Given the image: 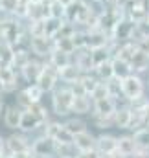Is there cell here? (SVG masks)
I'll return each mask as SVG.
<instances>
[{"label": "cell", "mask_w": 149, "mask_h": 158, "mask_svg": "<svg viewBox=\"0 0 149 158\" xmlns=\"http://www.w3.org/2000/svg\"><path fill=\"white\" fill-rule=\"evenodd\" d=\"M144 92H146V86H144V81L138 74L133 72L127 77L121 79V98H125L129 103L142 99Z\"/></svg>", "instance_id": "cell-2"}, {"label": "cell", "mask_w": 149, "mask_h": 158, "mask_svg": "<svg viewBox=\"0 0 149 158\" xmlns=\"http://www.w3.org/2000/svg\"><path fill=\"white\" fill-rule=\"evenodd\" d=\"M57 81H59V70L46 61L42 64V70H40V74H39V77L35 83L39 85V88L46 94V92H53L55 90Z\"/></svg>", "instance_id": "cell-4"}, {"label": "cell", "mask_w": 149, "mask_h": 158, "mask_svg": "<svg viewBox=\"0 0 149 158\" xmlns=\"http://www.w3.org/2000/svg\"><path fill=\"white\" fill-rule=\"evenodd\" d=\"M24 92H26V96L32 99V103H39V101H40V98H42V94H44V92L39 88L37 83H30V85L24 88Z\"/></svg>", "instance_id": "cell-32"}, {"label": "cell", "mask_w": 149, "mask_h": 158, "mask_svg": "<svg viewBox=\"0 0 149 158\" xmlns=\"http://www.w3.org/2000/svg\"><path fill=\"white\" fill-rule=\"evenodd\" d=\"M79 85H81V90H83V94H92L94 92V88L100 85V79L96 74H92V72H87V74H83L81 79H79Z\"/></svg>", "instance_id": "cell-25"}, {"label": "cell", "mask_w": 149, "mask_h": 158, "mask_svg": "<svg viewBox=\"0 0 149 158\" xmlns=\"http://www.w3.org/2000/svg\"><path fill=\"white\" fill-rule=\"evenodd\" d=\"M53 39L46 35H33L30 37V52L35 53L37 57H48L53 50Z\"/></svg>", "instance_id": "cell-7"}, {"label": "cell", "mask_w": 149, "mask_h": 158, "mask_svg": "<svg viewBox=\"0 0 149 158\" xmlns=\"http://www.w3.org/2000/svg\"><path fill=\"white\" fill-rule=\"evenodd\" d=\"M53 46L59 48V50H63V52H68L72 55H74V52H75V44H74L72 37H55L53 39Z\"/></svg>", "instance_id": "cell-29"}, {"label": "cell", "mask_w": 149, "mask_h": 158, "mask_svg": "<svg viewBox=\"0 0 149 158\" xmlns=\"http://www.w3.org/2000/svg\"><path fill=\"white\" fill-rule=\"evenodd\" d=\"M30 149H32V143L28 142V138L24 134H11L9 138H6V151L9 155L30 151Z\"/></svg>", "instance_id": "cell-12"}, {"label": "cell", "mask_w": 149, "mask_h": 158, "mask_svg": "<svg viewBox=\"0 0 149 158\" xmlns=\"http://www.w3.org/2000/svg\"><path fill=\"white\" fill-rule=\"evenodd\" d=\"M134 44H136V48L140 52H144V53L149 55V35H142L138 40H134Z\"/></svg>", "instance_id": "cell-36"}, {"label": "cell", "mask_w": 149, "mask_h": 158, "mask_svg": "<svg viewBox=\"0 0 149 158\" xmlns=\"http://www.w3.org/2000/svg\"><path fill=\"white\" fill-rule=\"evenodd\" d=\"M4 153H7V151H6V140L0 136V155H4Z\"/></svg>", "instance_id": "cell-40"}, {"label": "cell", "mask_w": 149, "mask_h": 158, "mask_svg": "<svg viewBox=\"0 0 149 158\" xmlns=\"http://www.w3.org/2000/svg\"><path fill=\"white\" fill-rule=\"evenodd\" d=\"M107 83V88H109V94H111V98H120L121 96V79L120 77H111L109 81H105Z\"/></svg>", "instance_id": "cell-31"}, {"label": "cell", "mask_w": 149, "mask_h": 158, "mask_svg": "<svg viewBox=\"0 0 149 158\" xmlns=\"http://www.w3.org/2000/svg\"><path fill=\"white\" fill-rule=\"evenodd\" d=\"M24 109L19 105H11L4 110V125L7 129H19L20 127V119H22Z\"/></svg>", "instance_id": "cell-14"}, {"label": "cell", "mask_w": 149, "mask_h": 158, "mask_svg": "<svg viewBox=\"0 0 149 158\" xmlns=\"http://www.w3.org/2000/svg\"><path fill=\"white\" fill-rule=\"evenodd\" d=\"M74 143H75V147H77L83 155H92V153H96V136L90 134L88 131L75 134L74 136Z\"/></svg>", "instance_id": "cell-11"}, {"label": "cell", "mask_w": 149, "mask_h": 158, "mask_svg": "<svg viewBox=\"0 0 149 158\" xmlns=\"http://www.w3.org/2000/svg\"><path fill=\"white\" fill-rule=\"evenodd\" d=\"M4 37V17L0 19V39Z\"/></svg>", "instance_id": "cell-42"}, {"label": "cell", "mask_w": 149, "mask_h": 158, "mask_svg": "<svg viewBox=\"0 0 149 158\" xmlns=\"http://www.w3.org/2000/svg\"><path fill=\"white\" fill-rule=\"evenodd\" d=\"M0 94H4V86H2V79H0Z\"/></svg>", "instance_id": "cell-46"}, {"label": "cell", "mask_w": 149, "mask_h": 158, "mask_svg": "<svg viewBox=\"0 0 149 158\" xmlns=\"http://www.w3.org/2000/svg\"><path fill=\"white\" fill-rule=\"evenodd\" d=\"M65 127L72 132V134H79V132H85V131H88L87 129V123L83 121L81 118H70V119H66L65 121Z\"/></svg>", "instance_id": "cell-30"}, {"label": "cell", "mask_w": 149, "mask_h": 158, "mask_svg": "<svg viewBox=\"0 0 149 158\" xmlns=\"http://www.w3.org/2000/svg\"><path fill=\"white\" fill-rule=\"evenodd\" d=\"M138 147H136V142H134V138L133 136H120L118 138V149H116V153H120L121 156L125 158H131L134 155V151H136Z\"/></svg>", "instance_id": "cell-20"}, {"label": "cell", "mask_w": 149, "mask_h": 158, "mask_svg": "<svg viewBox=\"0 0 149 158\" xmlns=\"http://www.w3.org/2000/svg\"><path fill=\"white\" fill-rule=\"evenodd\" d=\"M4 110H6V105H4V98H2V94H0V116H2Z\"/></svg>", "instance_id": "cell-41"}, {"label": "cell", "mask_w": 149, "mask_h": 158, "mask_svg": "<svg viewBox=\"0 0 149 158\" xmlns=\"http://www.w3.org/2000/svg\"><path fill=\"white\" fill-rule=\"evenodd\" d=\"M112 70H114V76L120 79H123V77H127L129 74H133V68H131L129 61L120 59V57H112Z\"/></svg>", "instance_id": "cell-24"}, {"label": "cell", "mask_w": 149, "mask_h": 158, "mask_svg": "<svg viewBox=\"0 0 149 158\" xmlns=\"http://www.w3.org/2000/svg\"><path fill=\"white\" fill-rule=\"evenodd\" d=\"M0 158H11V155L9 153H4V155H0Z\"/></svg>", "instance_id": "cell-45"}, {"label": "cell", "mask_w": 149, "mask_h": 158, "mask_svg": "<svg viewBox=\"0 0 149 158\" xmlns=\"http://www.w3.org/2000/svg\"><path fill=\"white\" fill-rule=\"evenodd\" d=\"M131 158H149V149H140V147H138Z\"/></svg>", "instance_id": "cell-38"}, {"label": "cell", "mask_w": 149, "mask_h": 158, "mask_svg": "<svg viewBox=\"0 0 149 158\" xmlns=\"http://www.w3.org/2000/svg\"><path fill=\"white\" fill-rule=\"evenodd\" d=\"M72 61H74V59H72V53L63 52V50H59V48H53V50H52V53L48 55V63H50V64H53L57 70H61V68L68 66Z\"/></svg>", "instance_id": "cell-18"}, {"label": "cell", "mask_w": 149, "mask_h": 158, "mask_svg": "<svg viewBox=\"0 0 149 158\" xmlns=\"http://www.w3.org/2000/svg\"><path fill=\"white\" fill-rule=\"evenodd\" d=\"M94 119V125L98 129H109V127H114V116L112 118H100V116H92Z\"/></svg>", "instance_id": "cell-35"}, {"label": "cell", "mask_w": 149, "mask_h": 158, "mask_svg": "<svg viewBox=\"0 0 149 158\" xmlns=\"http://www.w3.org/2000/svg\"><path fill=\"white\" fill-rule=\"evenodd\" d=\"M142 112H144V127H149V99L146 101V105H144Z\"/></svg>", "instance_id": "cell-39"}, {"label": "cell", "mask_w": 149, "mask_h": 158, "mask_svg": "<svg viewBox=\"0 0 149 158\" xmlns=\"http://www.w3.org/2000/svg\"><path fill=\"white\" fill-rule=\"evenodd\" d=\"M55 149H57L55 140L50 138V136H46V134L39 136V138H35V140L32 142V151H33V155H35L37 158L55 156Z\"/></svg>", "instance_id": "cell-6"}, {"label": "cell", "mask_w": 149, "mask_h": 158, "mask_svg": "<svg viewBox=\"0 0 149 158\" xmlns=\"http://www.w3.org/2000/svg\"><path fill=\"white\" fill-rule=\"evenodd\" d=\"M129 121H131V107H118L114 112V127L129 129Z\"/></svg>", "instance_id": "cell-22"}, {"label": "cell", "mask_w": 149, "mask_h": 158, "mask_svg": "<svg viewBox=\"0 0 149 158\" xmlns=\"http://www.w3.org/2000/svg\"><path fill=\"white\" fill-rule=\"evenodd\" d=\"M11 158H37L33 155V151L30 149V151H22V153H15V155H11Z\"/></svg>", "instance_id": "cell-37"}, {"label": "cell", "mask_w": 149, "mask_h": 158, "mask_svg": "<svg viewBox=\"0 0 149 158\" xmlns=\"http://www.w3.org/2000/svg\"><path fill=\"white\" fill-rule=\"evenodd\" d=\"M111 94H109V88H107V83L105 81H100V85L94 88V92L90 94V98H92V101H96V99H103V98H109Z\"/></svg>", "instance_id": "cell-33"}, {"label": "cell", "mask_w": 149, "mask_h": 158, "mask_svg": "<svg viewBox=\"0 0 149 158\" xmlns=\"http://www.w3.org/2000/svg\"><path fill=\"white\" fill-rule=\"evenodd\" d=\"M55 156L57 158H81L83 153L75 147V143H57L55 149Z\"/></svg>", "instance_id": "cell-21"}, {"label": "cell", "mask_w": 149, "mask_h": 158, "mask_svg": "<svg viewBox=\"0 0 149 158\" xmlns=\"http://www.w3.org/2000/svg\"><path fill=\"white\" fill-rule=\"evenodd\" d=\"M42 125H44V121L39 118L32 109H26L22 112V119H20L19 131H22V132H33V131H37L39 127H42Z\"/></svg>", "instance_id": "cell-13"}, {"label": "cell", "mask_w": 149, "mask_h": 158, "mask_svg": "<svg viewBox=\"0 0 149 158\" xmlns=\"http://www.w3.org/2000/svg\"><path fill=\"white\" fill-rule=\"evenodd\" d=\"M118 109V103L114 98H103V99H96L92 101V116H100V118H112L114 112Z\"/></svg>", "instance_id": "cell-8"}, {"label": "cell", "mask_w": 149, "mask_h": 158, "mask_svg": "<svg viewBox=\"0 0 149 158\" xmlns=\"http://www.w3.org/2000/svg\"><path fill=\"white\" fill-rule=\"evenodd\" d=\"M134 142H136V147L140 149H149V127H142V129H136L134 134H133Z\"/></svg>", "instance_id": "cell-28"}, {"label": "cell", "mask_w": 149, "mask_h": 158, "mask_svg": "<svg viewBox=\"0 0 149 158\" xmlns=\"http://www.w3.org/2000/svg\"><path fill=\"white\" fill-rule=\"evenodd\" d=\"M48 17H55V19H66V6L61 4L59 0H52L48 4Z\"/></svg>", "instance_id": "cell-27"}, {"label": "cell", "mask_w": 149, "mask_h": 158, "mask_svg": "<svg viewBox=\"0 0 149 158\" xmlns=\"http://www.w3.org/2000/svg\"><path fill=\"white\" fill-rule=\"evenodd\" d=\"M65 19H55V17H46L44 19V35L50 39H55L61 26H63Z\"/></svg>", "instance_id": "cell-23"}, {"label": "cell", "mask_w": 149, "mask_h": 158, "mask_svg": "<svg viewBox=\"0 0 149 158\" xmlns=\"http://www.w3.org/2000/svg\"><path fill=\"white\" fill-rule=\"evenodd\" d=\"M94 74L98 76L100 81H109L111 77H114V70H112V59L111 61H105L101 63L100 66L94 68Z\"/></svg>", "instance_id": "cell-26"}, {"label": "cell", "mask_w": 149, "mask_h": 158, "mask_svg": "<svg viewBox=\"0 0 149 158\" xmlns=\"http://www.w3.org/2000/svg\"><path fill=\"white\" fill-rule=\"evenodd\" d=\"M0 79H2L4 92H15L19 88V76L13 66L0 64Z\"/></svg>", "instance_id": "cell-9"}, {"label": "cell", "mask_w": 149, "mask_h": 158, "mask_svg": "<svg viewBox=\"0 0 149 158\" xmlns=\"http://www.w3.org/2000/svg\"><path fill=\"white\" fill-rule=\"evenodd\" d=\"M42 64H44V63H40L37 59H30V61L20 68L22 79H26L28 83H35L37 77H39V74H40V70H42Z\"/></svg>", "instance_id": "cell-15"}, {"label": "cell", "mask_w": 149, "mask_h": 158, "mask_svg": "<svg viewBox=\"0 0 149 158\" xmlns=\"http://www.w3.org/2000/svg\"><path fill=\"white\" fill-rule=\"evenodd\" d=\"M129 64H131V68H133L134 74H142V72L149 70V55L144 53V52H140V50L136 48V52H134L133 57L129 59Z\"/></svg>", "instance_id": "cell-19"}, {"label": "cell", "mask_w": 149, "mask_h": 158, "mask_svg": "<svg viewBox=\"0 0 149 158\" xmlns=\"http://www.w3.org/2000/svg\"><path fill=\"white\" fill-rule=\"evenodd\" d=\"M118 149V138L112 134H101L96 138V153L101 156H109L114 155Z\"/></svg>", "instance_id": "cell-10"}, {"label": "cell", "mask_w": 149, "mask_h": 158, "mask_svg": "<svg viewBox=\"0 0 149 158\" xmlns=\"http://www.w3.org/2000/svg\"><path fill=\"white\" fill-rule=\"evenodd\" d=\"M90 2H105V0H90Z\"/></svg>", "instance_id": "cell-47"}, {"label": "cell", "mask_w": 149, "mask_h": 158, "mask_svg": "<svg viewBox=\"0 0 149 158\" xmlns=\"http://www.w3.org/2000/svg\"><path fill=\"white\" fill-rule=\"evenodd\" d=\"M81 76H83V70L75 64L74 61H72L68 66H65V68L59 70V79H61L63 83H66V85H74V83H77V81L81 79Z\"/></svg>", "instance_id": "cell-17"}, {"label": "cell", "mask_w": 149, "mask_h": 158, "mask_svg": "<svg viewBox=\"0 0 149 158\" xmlns=\"http://www.w3.org/2000/svg\"><path fill=\"white\" fill-rule=\"evenodd\" d=\"M90 110H92V98L88 94H75L72 112L77 116H83V114H90Z\"/></svg>", "instance_id": "cell-16"}, {"label": "cell", "mask_w": 149, "mask_h": 158, "mask_svg": "<svg viewBox=\"0 0 149 158\" xmlns=\"http://www.w3.org/2000/svg\"><path fill=\"white\" fill-rule=\"evenodd\" d=\"M74 98H75V94H74V90H72L70 85L53 90V92H52V110H53V114H57V116H61V118L68 116V114L72 112Z\"/></svg>", "instance_id": "cell-1"}, {"label": "cell", "mask_w": 149, "mask_h": 158, "mask_svg": "<svg viewBox=\"0 0 149 158\" xmlns=\"http://www.w3.org/2000/svg\"><path fill=\"white\" fill-rule=\"evenodd\" d=\"M136 28H138V22L133 20L131 17L120 19L111 30L112 42H127V40H133V35H134Z\"/></svg>", "instance_id": "cell-3"}, {"label": "cell", "mask_w": 149, "mask_h": 158, "mask_svg": "<svg viewBox=\"0 0 149 158\" xmlns=\"http://www.w3.org/2000/svg\"><path fill=\"white\" fill-rule=\"evenodd\" d=\"M17 6H19V0H0V11H4L6 15H13Z\"/></svg>", "instance_id": "cell-34"}, {"label": "cell", "mask_w": 149, "mask_h": 158, "mask_svg": "<svg viewBox=\"0 0 149 158\" xmlns=\"http://www.w3.org/2000/svg\"><path fill=\"white\" fill-rule=\"evenodd\" d=\"M59 2H61V4H65V6H66V7H68V6H70V4H74L75 0H59Z\"/></svg>", "instance_id": "cell-44"}, {"label": "cell", "mask_w": 149, "mask_h": 158, "mask_svg": "<svg viewBox=\"0 0 149 158\" xmlns=\"http://www.w3.org/2000/svg\"><path fill=\"white\" fill-rule=\"evenodd\" d=\"M101 156V155H100ZM101 158H125V156H121L120 153H114V155H109V156H101Z\"/></svg>", "instance_id": "cell-43"}, {"label": "cell", "mask_w": 149, "mask_h": 158, "mask_svg": "<svg viewBox=\"0 0 149 158\" xmlns=\"http://www.w3.org/2000/svg\"><path fill=\"white\" fill-rule=\"evenodd\" d=\"M44 134L53 138L55 143H72L74 142V134L65 127V123L59 121H46L44 123Z\"/></svg>", "instance_id": "cell-5"}]
</instances>
